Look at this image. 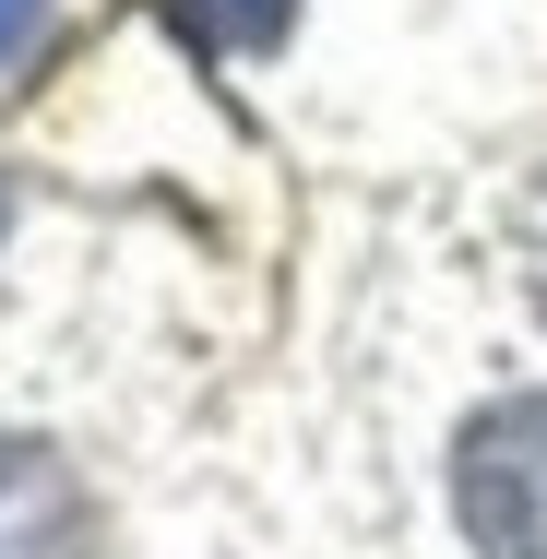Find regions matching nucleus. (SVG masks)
Masks as SVG:
<instances>
[{
  "mask_svg": "<svg viewBox=\"0 0 547 559\" xmlns=\"http://www.w3.org/2000/svg\"><path fill=\"white\" fill-rule=\"evenodd\" d=\"M452 512L488 559H547V393H500L452 441Z\"/></svg>",
  "mask_w": 547,
  "mask_h": 559,
  "instance_id": "obj_1",
  "label": "nucleus"
},
{
  "mask_svg": "<svg viewBox=\"0 0 547 559\" xmlns=\"http://www.w3.org/2000/svg\"><path fill=\"white\" fill-rule=\"evenodd\" d=\"M96 548V500L48 441L0 429V559H84Z\"/></svg>",
  "mask_w": 547,
  "mask_h": 559,
  "instance_id": "obj_2",
  "label": "nucleus"
},
{
  "mask_svg": "<svg viewBox=\"0 0 547 559\" xmlns=\"http://www.w3.org/2000/svg\"><path fill=\"white\" fill-rule=\"evenodd\" d=\"M167 12L191 24V48H226V60H238V48H274L298 0H167Z\"/></svg>",
  "mask_w": 547,
  "mask_h": 559,
  "instance_id": "obj_3",
  "label": "nucleus"
},
{
  "mask_svg": "<svg viewBox=\"0 0 547 559\" xmlns=\"http://www.w3.org/2000/svg\"><path fill=\"white\" fill-rule=\"evenodd\" d=\"M36 12H48V0H0V60H12L24 36H36Z\"/></svg>",
  "mask_w": 547,
  "mask_h": 559,
  "instance_id": "obj_4",
  "label": "nucleus"
},
{
  "mask_svg": "<svg viewBox=\"0 0 547 559\" xmlns=\"http://www.w3.org/2000/svg\"><path fill=\"white\" fill-rule=\"evenodd\" d=\"M0 226H12V191H0Z\"/></svg>",
  "mask_w": 547,
  "mask_h": 559,
  "instance_id": "obj_5",
  "label": "nucleus"
}]
</instances>
